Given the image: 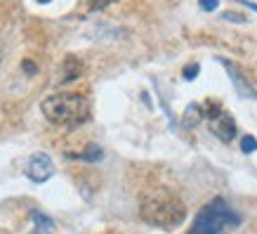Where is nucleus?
<instances>
[{"label":"nucleus","mask_w":257,"mask_h":234,"mask_svg":"<svg viewBox=\"0 0 257 234\" xmlns=\"http://www.w3.org/2000/svg\"><path fill=\"white\" fill-rule=\"evenodd\" d=\"M140 218L147 225L161 227V229H175L187 218V206L168 189H156L142 199Z\"/></svg>","instance_id":"nucleus-1"},{"label":"nucleus","mask_w":257,"mask_h":234,"mask_svg":"<svg viewBox=\"0 0 257 234\" xmlns=\"http://www.w3.org/2000/svg\"><path fill=\"white\" fill-rule=\"evenodd\" d=\"M40 111L55 125H80L90 118V102L78 93H57L40 102Z\"/></svg>","instance_id":"nucleus-2"},{"label":"nucleus","mask_w":257,"mask_h":234,"mask_svg":"<svg viewBox=\"0 0 257 234\" xmlns=\"http://www.w3.org/2000/svg\"><path fill=\"white\" fill-rule=\"evenodd\" d=\"M241 225V213L217 196L196 213V220L187 234H229Z\"/></svg>","instance_id":"nucleus-3"},{"label":"nucleus","mask_w":257,"mask_h":234,"mask_svg":"<svg viewBox=\"0 0 257 234\" xmlns=\"http://www.w3.org/2000/svg\"><path fill=\"white\" fill-rule=\"evenodd\" d=\"M203 111H205V118H208V128H210V133L215 135V137H219L222 142H231L236 137V121L234 116H229L222 107H219L217 102H208L205 107H203Z\"/></svg>","instance_id":"nucleus-4"},{"label":"nucleus","mask_w":257,"mask_h":234,"mask_svg":"<svg viewBox=\"0 0 257 234\" xmlns=\"http://www.w3.org/2000/svg\"><path fill=\"white\" fill-rule=\"evenodd\" d=\"M55 175V161L50 159V154L45 151H38V154H33L29 159V164H26V178L33 180V182H47V180Z\"/></svg>","instance_id":"nucleus-5"},{"label":"nucleus","mask_w":257,"mask_h":234,"mask_svg":"<svg viewBox=\"0 0 257 234\" xmlns=\"http://www.w3.org/2000/svg\"><path fill=\"white\" fill-rule=\"evenodd\" d=\"M219 64L226 69V73H229V78H231V83H234V88H236V93L241 95V97H248V100H257V90L250 86V81L243 76L241 69H238L234 62H229V59H224V57H219Z\"/></svg>","instance_id":"nucleus-6"},{"label":"nucleus","mask_w":257,"mask_h":234,"mask_svg":"<svg viewBox=\"0 0 257 234\" xmlns=\"http://www.w3.org/2000/svg\"><path fill=\"white\" fill-rule=\"evenodd\" d=\"M31 220H33V232L31 234H52V227H55V222L47 218L45 213L31 211Z\"/></svg>","instance_id":"nucleus-7"},{"label":"nucleus","mask_w":257,"mask_h":234,"mask_svg":"<svg viewBox=\"0 0 257 234\" xmlns=\"http://www.w3.org/2000/svg\"><path fill=\"white\" fill-rule=\"evenodd\" d=\"M62 83H69V81H73V78H78L80 76V71H83V64L76 59V57H66L62 64Z\"/></svg>","instance_id":"nucleus-8"},{"label":"nucleus","mask_w":257,"mask_h":234,"mask_svg":"<svg viewBox=\"0 0 257 234\" xmlns=\"http://www.w3.org/2000/svg\"><path fill=\"white\" fill-rule=\"evenodd\" d=\"M203 118H205V111H203L201 104H196V102H194V104H189V107H187V111H184V118H182V121H184V125H187V128H196Z\"/></svg>","instance_id":"nucleus-9"},{"label":"nucleus","mask_w":257,"mask_h":234,"mask_svg":"<svg viewBox=\"0 0 257 234\" xmlns=\"http://www.w3.org/2000/svg\"><path fill=\"white\" fill-rule=\"evenodd\" d=\"M66 159H78V161H99L101 159V149L97 144H87V149L83 154H66Z\"/></svg>","instance_id":"nucleus-10"},{"label":"nucleus","mask_w":257,"mask_h":234,"mask_svg":"<svg viewBox=\"0 0 257 234\" xmlns=\"http://www.w3.org/2000/svg\"><path fill=\"white\" fill-rule=\"evenodd\" d=\"M241 151L243 154H252V151H257V140L252 137V135H245L241 140Z\"/></svg>","instance_id":"nucleus-11"},{"label":"nucleus","mask_w":257,"mask_h":234,"mask_svg":"<svg viewBox=\"0 0 257 234\" xmlns=\"http://www.w3.org/2000/svg\"><path fill=\"white\" fill-rule=\"evenodd\" d=\"M113 3H118V0H90V12H101Z\"/></svg>","instance_id":"nucleus-12"},{"label":"nucleus","mask_w":257,"mask_h":234,"mask_svg":"<svg viewBox=\"0 0 257 234\" xmlns=\"http://www.w3.org/2000/svg\"><path fill=\"white\" fill-rule=\"evenodd\" d=\"M198 8L203 12H215L219 8V0H198Z\"/></svg>","instance_id":"nucleus-13"},{"label":"nucleus","mask_w":257,"mask_h":234,"mask_svg":"<svg viewBox=\"0 0 257 234\" xmlns=\"http://www.w3.org/2000/svg\"><path fill=\"white\" fill-rule=\"evenodd\" d=\"M198 69H201L198 64H189L187 69H184V73H182V76H184V81H194V78L198 76Z\"/></svg>","instance_id":"nucleus-14"},{"label":"nucleus","mask_w":257,"mask_h":234,"mask_svg":"<svg viewBox=\"0 0 257 234\" xmlns=\"http://www.w3.org/2000/svg\"><path fill=\"white\" fill-rule=\"evenodd\" d=\"M222 17H224L226 22H236V24H245V22H248L243 15H236V12H224Z\"/></svg>","instance_id":"nucleus-15"},{"label":"nucleus","mask_w":257,"mask_h":234,"mask_svg":"<svg viewBox=\"0 0 257 234\" xmlns=\"http://www.w3.org/2000/svg\"><path fill=\"white\" fill-rule=\"evenodd\" d=\"M22 66H24V71H26L29 76H33V73H36V64H33L31 59H24V62H22Z\"/></svg>","instance_id":"nucleus-16"},{"label":"nucleus","mask_w":257,"mask_h":234,"mask_svg":"<svg viewBox=\"0 0 257 234\" xmlns=\"http://www.w3.org/2000/svg\"><path fill=\"white\" fill-rule=\"evenodd\" d=\"M40 5H47V3H52V0H38Z\"/></svg>","instance_id":"nucleus-17"}]
</instances>
